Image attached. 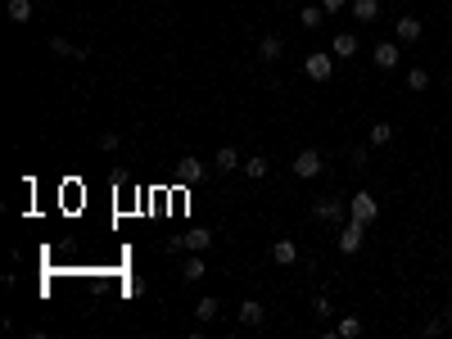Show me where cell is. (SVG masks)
Here are the masks:
<instances>
[{
	"instance_id": "9",
	"label": "cell",
	"mask_w": 452,
	"mask_h": 339,
	"mask_svg": "<svg viewBox=\"0 0 452 339\" xmlns=\"http://www.w3.org/2000/svg\"><path fill=\"white\" fill-rule=\"evenodd\" d=\"M358 50H362V41H358L353 32H339L335 41H331V55H335V59H353Z\"/></svg>"
},
{
	"instance_id": "12",
	"label": "cell",
	"mask_w": 452,
	"mask_h": 339,
	"mask_svg": "<svg viewBox=\"0 0 452 339\" xmlns=\"http://www.w3.org/2000/svg\"><path fill=\"white\" fill-rule=\"evenodd\" d=\"M240 163H244V159H240V150H236V145H222V150L213 154V167H217V172H236Z\"/></svg>"
},
{
	"instance_id": "25",
	"label": "cell",
	"mask_w": 452,
	"mask_h": 339,
	"mask_svg": "<svg viewBox=\"0 0 452 339\" xmlns=\"http://www.w3.org/2000/svg\"><path fill=\"white\" fill-rule=\"evenodd\" d=\"M312 312H316V317H331V312H335V304H331L326 294H316V299H312Z\"/></svg>"
},
{
	"instance_id": "24",
	"label": "cell",
	"mask_w": 452,
	"mask_h": 339,
	"mask_svg": "<svg viewBox=\"0 0 452 339\" xmlns=\"http://www.w3.org/2000/svg\"><path fill=\"white\" fill-rule=\"evenodd\" d=\"M407 91H430V72H425V68H412V72H407Z\"/></svg>"
},
{
	"instance_id": "29",
	"label": "cell",
	"mask_w": 452,
	"mask_h": 339,
	"mask_svg": "<svg viewBox=\"0 0 452 339\" xmlns=\"http://www.w3.org/2000/svg\"><path fill=\"white\" fill-rule=\"evenodd\" d=\"M402 5H407V0H402Z\"/></svg>"
},
{
	"instance_id": "16",
	"label": "cell",
	"mask_w": 452,
	"mask_h": 339,
	"mask_svg": "<svg viewBox=\"0 0 452 339\" xmlns=\"http://www.w3.org/2000/svg\"><path fill=\"white\" fill-rule=\"evenodd\" d=\"M267 172H272V163H267L263 154H249V159H244V177H249V181H263Z\"/></svg>"
},
{
	"instance_id": "14",
	"label": "cell",
	"mask_w": 452,
	"mask_h": 339,
	"mask_svg": "<svg viewBox=\"0 0 452 339\" xmlns=\"http://www.w3.org/2000/svg\"><path fill=\"white\" fill-rule=\"evenodd\" d=\"M353 18H358V23H375V18H380V0H353Z\"/></svg>"
},
{
	"instance_id": "27",
	"label": "cell",
	"mask_w": 452,
	"mask_h": 339,
	"mask_svg": "<svg viewBox=\"0 0 452 339\" xmlns=\"http://www.w3.org/2000/svg\"><path fill=\"white\" fill-rule=\"evenodd\" d=\"M371 159H366V145H358V150H353V167H366Z\"/></svg>"
},
{
	"instance_id": "17",
	"label": "cell",
	"mask_w": 452,
	"mask_h": 339,
	"mask_svg": "<svg viewBox=\"0 0 452 339\" xmlns=\"http://www.w3.org/2000/svg\"><path fill=\"white\" fill-rule=\"evenodd\" d=\"M5 14H9V23H32L36 9H32V0H9V9H5Z\"/></svg>"
},
{
	"instance_id": "28",
	"label": "cell",
	"mask_w": 452,
	"mask_h": 339,
	"mask_svg": "<svg viewBox=\"0 0 452 339\" xmlns=\"http://www.w3.org/2000/svg\"><path fill=\"white\" fill-rule=\"evenodd\" d=\"M348 5V0H321V9H326V14H335V9H344Z\"/></svg>"
},
{
	"instance_id": "22",
	"label": "cell",
	"mask_w": 452,
	"mask_h": 339,
	"mask_svg": "<svg viewBox=\"0 0 452 339\" xmlns=\"http://www.w3.org/2000/svg\"><path fill=\"white\" fill-rule=\"evenodd\" d=\"M366 140H371V145H389V140H394V123H371Z\"/></svg>"
},
{
	"instance_id": "4",
	"label": "cell",
	"mask_w": 452,
	"mask_h": 339,
	"mask_svg": "<svg viewBox=\"0 0 452 339\" xmlns=\"http://www.w3.org/2000/svg\"><path fill=\"white\" fill-rule=\"evenodd\" d=\"M326 172V159L316 150H299L294 154V177H303V181H312V177H321Z\"/></svg>"
},
{
	"instance_id": "7",
	"label": "cell",
	"mask_w": 452,
	"mask_h": 339,
	"mask_svg": "<svg viewBox=\"0 0 452 339\" xmlns=\"http://www.w3.org/2000/svg\"><path fill=\"white\" fill-rule=\"evenodd\" d=\"M371 59H375V68H398V59H402V50H398V45L394 41H380V45H375V50H371Z\"/></svg>"
},
{
	"instance_id": "26",
	"label": "cell",
	"mask_w": 452,
	"mask_h": 339,
	"mask_svg": "<svg viewBox=\"0 0 452 339\" xmlns=\"http://www.w3.org/2000/svg\"><path fill=\"white\" fill-rule=\"evenodd\" d=\"M100 150H104V154L118 150V131H100Z\"/></svg>"
},
{
	"instance_id": "21",
	"label": "cell",
	"mask_w": 452,
	"mask_h": 339,
	"mask_svg": "<svg viewBox=\"0 0 452 339\" xmlns=\"http://www.w3.org/2000/svg\"><path fill=\"white\" fill-rule=\"evenodd\" d=\"M50 50H55L59 59H87V50H77V45L64 41V36H55V41H50Z\"/></svg>"
},
{
	"instance_id": "19",
	"label": "cell",
	"mask_w": 452,
	"mask_h": 339,
	"mask_svg": "<svg viewBox=\"0 0 452 339\" xmlns=\"http://www.w3.org/2000/svg\"><path fill=\"white\" fill-rule=\"evenodd\" d=\"M209 245H213V231H204V226H199V231H186V249L190 253H204Z\"/></svg>"
},
{
	"instance_id": "13",
	"label": "cell",
	"mask_w": 452,
	"mask_h": 339,
	"mask_svg": "<svg viewBox=\"0 0 452 339\" xmlns=\"http://www.w3.org/2000/svg\"><path fill=\"white\" fill-rule=\"evenodd\" d=\"M263 321H267V308L253 304V299H244L240 304V326H263Z\"/></svg>"
},
{
	"instance_id": "23",
	"label": "cell",
	"mask_w": 452,
	"mask_h": 339,
	"mask_svg": "<svg viewBox=\"0 0 452 339\" xmlns=\"http://www.w3.org/2000/svg\"><path fill=\"white\" fill-rule=\"evenodd\" d=\"M217 312H222V304H217V299H199V304H194V317H199V321H213Z\"/></svg>"
},
{
	"instance_id": "10",
	"label": "cell",
	"mask_w": 452,
	"mask_h": 339,
	"mask_svg": "<svg viewBox=\"0 0 452 339\" xmlns=\"http://www.w3.org/2000/svg\"><path fill=\"white\" fill-rule=\"evenodd\" d=\"M177 177H181V186H194V181L204 177V163L194 159V154H186V159H177Z\"/></svg>"
},
{
	"instance_id": "15",
	"label": "cell",
	"mask_w": 452,
	"mask_h": 339,
	"mask_svg": "<svg viewBox=\"0 0 452 339\" xmlns=\"http://www.w3.org/2000/svg\"><path fill=\"white\" fill-rule=\"evenodd\" d=\"M204 272H209V262H204V253H190V258L181 262V276H186V281H204Z\"/></svg>"
},
{
	"instance_id": "6",
	"label": "cell",
	"mask_w": 452,
	"mask_h": 339,
	"mask_svg": "<svg viewBox=\"0 0 452 339\" xmlns=\"http://www.w3.org/2000/svg\"><path fill=\"white\" fill-rule=\"evenodd\" d=\"M421 36H425V23H421L417 14H402V18H398V41H402V45H417Z\"/></svg>"
},
{
	"instance_id": "2",
	"label": "cell",
	"mask_w": 452,
	"mask_h": 339,
	"mask_svg": "<svg viewBox=\"0 0 452 339\" xmlns=\"http://www.w3.org/2000/svg\"><path fill=\"white\" fill-rule=\"evenodd\" d=\"M303 72H308L312 82H331L335 77V55L331 50H312L308 59H303Z\"/></svg>"
},
{
	"instance_id": "11",
	"label": "cell",
	"mask_w": 452,
	"mask_h": 339,
	"mask_svg": "<svg viewBox=\"0 0 452 339\" xmlns=\"http://www.w3.org/2000/svg\"><path fill=\"white\" fill-rule=\"evenodd\" d=\"M272 258H276V267H294V262H299V245H294V240H276Z\"/></svg>"
},
{
	"instance_id": "5",
	"label": "cell",
	"mask_w": 452,
	"mask_h": 339,
	"mask_svg": "<svg viewBox=\"0 0 452 339\" xmlns=\"http://www.w3.org/2000/svg\"><path fill=\"white\" fill-rule=\"evenodd\" d=\"M366 240V222H358V217H348L344 231H339V253H358Z\"/></svg>"
},
{
	"instance_id": "3",
	"label": "cell",
	"mask_w": 452,
	"mask_h": 339,
	"mask_svg": "<svg viewBox=\"0 0 452 339\" xmlns=\"http://www.w3.org/2000/svg\"><path fill=\"white\" fill-rule=\"evenodd\" d=\"M312 217H316V222H331V226H344L348 222V204L344 199H321V204H312Z\"/></svg>"
},
{
	"instance_id": "18",
	"label": "cell",
	"mask_w": 452,
	"mask_h": 339,
	"mask_svg": "<svg viewBox=\"0 0 452 339\" xmlns=\"http://www.w3.org/2000/svg\"><path fill=\"white\" fill-rule=\"evenodd\" d=\"M335 335H339V339H358V335H362V321L348 312V317H339V321H335Z\"/></svg>"
},
{
	"instance_id": "20",
	"label": "cell",
	"mask_w": 452,
	"mask_h": 339,
	"mask_svg": "<svg viewBox=\"0 0 452 339\" xmlns=\"http://www.w3.org/2000/svg\"><path fill=\"white\" fill-rule=\"evenodd\" d=\"M321 18H326V9H321V5H303V9H299V28H308V32H312Z\"/></svg>"
},
{
	"instance_id": "1",
	"label": "cell",
	"mask_w": 452,
	"mask_h": 339,
	"mask_svg": "<svg viewBox=\"0 0 452 339\" xmlns=\"http://www.w3.org/2000/svg\"><path fill=\"white\" fill-rule=\"evenodd\" d=\"M348 217H358V222H366V226L380 217V204H375L371 190H353V199H348Z\"/></svg>"
},
{
	"instance_id": "8",
	"label": "cell",
	"mask_w": 452,
	"mask_h": 339,
	"mask_svg": "<svg viewBox=\"0 0 452 339\" xmlns=\"http://www.w3.org/2000/svg\"><path fill=\"white\" fill-rule=\"evenodd\" d=\"M280 55H285V41H280L276 32H267L263 41H258V59H263V64H276Z\"/></svg>"
}]
</instances>
